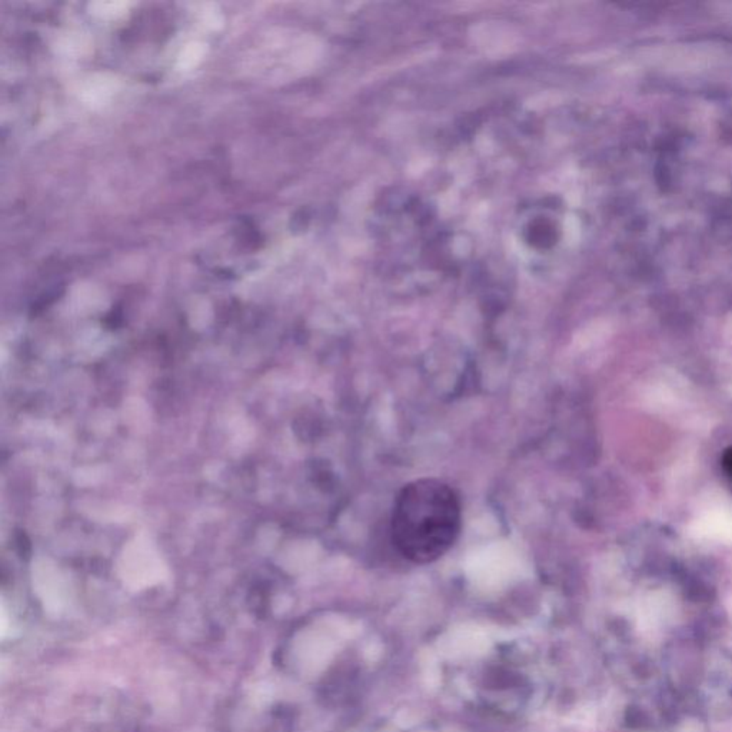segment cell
<instances>
[{
	"label": "cell",
	"mask_w": 732,
	"mask_h": 732,
	"mask_svg": "<svg viewBox=\"0 0 732 732\" xmlns=\"http://www.w3.org/2000/svg\"><path fill=\"white\" fill-rule=\"evenodd\" d=\"M460 497L442 480H413L402 488L393 504V545L415 564H430L444 557L460 537Z\"/></svg>",
	"instance_id": "1"
},
{
	"label": "cell",
	"mask_w": 732,
	"mask_h": 732,
	"mask_svg": "<svg viewBox=\"0 0 732 732\" xmlns=\"http://www.w3.org/2000/svg\"><path fill=\"white\" fill-rule=\"evenodd\" d=\"M726 467L728 468L729 472L732 474V450L728 452L726 457Z\"/></svg>",
	"instance_id": "2"
}]
</instances>
